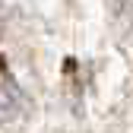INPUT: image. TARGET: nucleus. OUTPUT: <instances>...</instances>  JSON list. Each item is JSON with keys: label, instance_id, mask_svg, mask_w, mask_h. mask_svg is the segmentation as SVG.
Segmentation results:
<instances>
[{"label": "nucleus", "instance_id": "nucleus-1", "mask_svg": "<svg viewBox=\"0 0 133 133\" xmlns=\"http://www.w3.org/2000/svg\"><path fill=\"white\" fill-rule=\"evenodd\" d=\"M22 108H25L22 89L16 86V79H13V73H10V66H3V117H6V121L22 117Z\"/></svg>", "mask_w": 133, "mask_h": 133}]
</instances>
